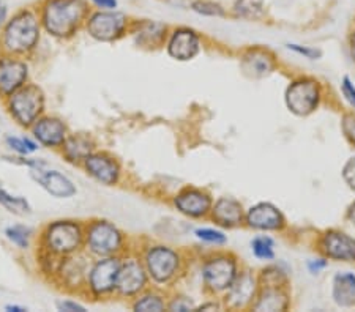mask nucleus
<instances>
[{
  "label": "nucleus",
  "mask_w": 355,
  "mask_h": 312,
  "mask_svg": "<svg viewBox=\"0 0 355 312\" xmlns=\"http://www.w3.org/2000/svg\"><path fill=\"white\" fill-rule=\"evenodd\" d=\"M87 14L84 0H47L43 8V24L54 36H70Z\"/></svg>",
  "instance_id": "obj_1"
},
{
  "label": "nucleus",
  "mask_w": 355,
  "mask_h": 312,
  "mask_svg": "<svg viewBox=\"0 0 355 312\" xmlns=\"http://www.w3.org/2000/svg\"><path fill=\"white\" fill-rule=\"evenodd\" d=\"M40 36V25L36 16L30 12L16 14L3 32V47L8 52L23 54L35 47Z\"/></svg>",
  "instance_id": "obj_2"
},
{
  "label": "nucleus",
  "mask_w": 355,
  "mask_h": 312,
  "mask_svg": "<svg viewBox=\"0 0 355 312\" xmlns=\"http://www.w3.org/2000/svg\"><path fill=\"white\" fill-rule=\"evenodd\" d=\"M43 93L35 86L21 87L10 98V110H12L13 117L24 126L34 123L43 110Z\"/></svg>",
  "instance_id": "obj_3"
},
{
  "label": "nucleus",
  "mask_w": 355,
  "mask_h": 312,
  "mask_svg": "<svg viewBox=\"0 0 355 312\" xmlns=\"http://www.w3.org/2000/svg\"><path fill=\"white\" fill-rule=\"evenodd\" d=\"M319 86L311 79L293 82L286 92V104L297 115H308L319 103Z\"/></svg>",
  "instance_id": "obj_4"
},
{
  "label": "nucleus",
  "mask_w": 355,
  "mask_h": 312,
  "mask_svg": "<svg viewBox=\"0 0 355 312\" xmlns=\"http://www.w3.org/2000/svg\"><path fill=\"white\" fill-rule=\"evenodd\" d=\"M126 27V16L115 10H106L90 16L87 30L90 36L98 41H113L124 34Z\"/></svg>",
  "instance_id": "obj_5"
},
{
  "label": "nucleus",
  "mask_w": 355,
  "mask_h": 312,
  "mask_svg": "<svg viewBox=\"0 0 355 312\" xmlns=\"http://www.w3.org/2000/svg\"><path fill=\"white\" fill-rule=\"evenodd\" d=\"M82 240L81 227L71 221H59L49 226L46 232L47 248L52 252L68 254L78 250Z\"/></svg>",
  "instance_id": "obj_6"
},
{
  "label": "nucleus",
  "mask_w": 355,
  "mask_h": 312,
  "mask_svg": "<svg viewBox=\"0 0 355 312\" xmlns=\"http://www.w3.org/2000/svg\"><path fill=\"white\" fill-rule=\"evenodd\" d=\"M89 250L97 256H109L120 250L122 235L113 224L106 221H98L90 226L87 234Z\"/></svg>",
  "instance_id": "obj_7"
},
{
  "label": "nucleus",
  "mask_w": 355,
  "mask_h": 312,
  "mask_svg": "<svg viewBox=\"0 0 355 312\" xmlns=\"http://www.w3.org/2000/svg\"><path fill=\"white\" fill-rule=\"evenodd\" d=\"M147 269L157 283H166L176 274L179 267V256L169 248L157 246L148 251L146 257Z\"/></svg>",
  "instance_id": "obj_8"
},
{
  "label": "nucleus",
  "mask_w": 355,
  "mask_h": 312,
  "mask_svg": "<svg viewBox=\"0 0 355 312\" xmlns=\"http://www.w3.org/2000/svg\"><path fill=\"white\" fill-rule=\"evenodd\" d=\"M236 279V263L227 257H216L204 267V281L211 290L229 289Z\"/></svg>",
  "instance_id": "obj_9"
},
{
  "label": "nucleus",
  "mask_w": 355,
  "mask_h": 312,
  "mask_svg": "<svg viewBox=\"0 0 355 312\" xmlns=\"http://www.w3.org/2000/svg\"><path fill=\"white\" fill-rule=\"evenodd\" d=\"M120 269V262L117 259H104L100 261L90 272L89 281L90 289L95 293H106L115 287L117 274Z\"/></svg>",
  "instance_id": "obj_10"
},
{
  "label": "nucleus",
  "mask_w": 355,
  "mask_h": 312,
  "mask_svg": "<svg viewBox=\"0 0 355 312\" xmlns=\"http://www.w3.org/2000/svg\"><path fill=\"white\" fill-rule=\"evenodd\" d=\"M27 79V65L21 60L0 59V93L13 95Z\"/></svg>",
  "instance_id": "obj_11"
},
{
  "label": "nucleus",
  "mask_w": 355,
  "mask_h": 312,
  "mask_svg": "<svg viewBox=\"0 0 355 312\" xmlns=\"http://www.w3.org/2000/svg\"><path fill=\"white\" fill-rule=\"evenodd\" d=\"M32 176L43 187L47 193L57 199H70L76 194V187L68 177L57 171H38L32 172Z\"/></svg>",
  "instance_id": "obj_12"
},
{
  "label": "nucleus",
  "mask_w": 355,
  "mask_h": 312,
  "mask_svg": "<svg viewBox=\"0 0 355 312\" xmlns=\"http://www.w3.org/2000/svg\"><path fill=\"white\" fill-rule=\"evenodd\" d=\"M201 41L196 32L190 29H177L171 36L168 51L176 60H192L199 52Z\"/></svg>",
  "instance_id": "obj_13"
},
{
  "label": "nucleus",
  "mask_w": 355,
  "mask_h": 312,
  "mask_svg": "<svg viewBox=\"0 0 355 312\" xmlns=\"http://www.w3.org/2000/svg\"><path fill=\"white\" fill-rule=\"evenodd\" d=\"M146 285V272L137 261H128L120 265L115 287L124 295H135Z\"/></svg>",
  "instance_id": "obj_14"
},
{
  "label": "nucleus",
  "mask_w": 355,
  "mask_h": 312,
  "mask_svg": "<svg viewBox=\"0 0 355 312\" xmlns=\"http://www.w3.org/2000/svg\"><path fill=\"white\" fill-rule=\"evenodd\" d=\"M322 248L330 259L336 261H355V240L341 232H328L322 240Z\"/></svg>",
  "instance_id": "obj_15"
},
{
  "label": "nucleus",
  "mask_w": 355,
  "mask_h": 312,
  "mask_svg": "<svg viewBox=\"0 0 355 312\" xmlns=\"http://www.w3.org/2000/svg\"><path fill=\"white\" fill-rule=\"evenodd\" d=\"M247 219L251 227L261 230H277L284 223L283 215L272 204H257L248 211Z\"/></svg>",
  "instance_id": "obj_16"
},
{
  "label": "nucleus",
  "mask_w": 355,
  "mask_h": 312,
  "mask_svg": "<svg viewBox=\"0 0 355 312\" xmlns=\"http://www.w3.org/2000/svg\"><path fill=\"white\" fill-rule=\"evenodd\" d=\"M86 167L90 176L104 184H114L119 180L117 163L104 155H89L86 158Z\"/></svg>",
  "instance_id": "obj_17"
},
{
  "label": "nucleus",
  "mask_w": 355,
  "mask_h": 312,
  "mask_svg": "<svg viewBox=\"0 0 355 312\" xmlns=\"http://www.w3.org/2000/svg\"><path fill=\"white\" fill-rule=\"evenodd\" d=\"M210 197L207 194L198 191V189H188L176 197V207L183 215L199 218L210 210Z\"/></svg>",
  "instance_id": "obj_18"
},
{
  "label": "nucleus",
  "mask_w": 355,
  "mask_h": 312,
  "mask_svg": "<svg viewBox=\"0 0 355 312\" xmlns=\"http://www.w3.org/2000/svg\"><path fill=\"white\" fill-rule=\"evenodd\" d=\"M65 125L57 119H41L34 126V134L41 144L57 147L65 142Z\"/></svg>",
  "instance_id": "obj_19"
},
{
  "label": "nucleus",
  "mask_w": 355,
  "mask_h": 312,
  "mask_svg": "<svg viewBox=\"0 0 355 312\" xmlns=\"http://www.w3.org/2000/svg\"><path fill=\"white\" fill-rule=\"evenodd\" d=\"M333 298L338 306L347 308L355 303V274L338 273L333 279Z\"/></svg>",
  "instance_id": "obj_20"
},
{
  "label": "nucleus",
  "mask_w": 355,
  "mask_h": 312,
  "mask_svg": "<svg viewBox=\"0 0 355 312\" xmlns=\"http://www.w3.org/2000/svg\"><path fill=\"white\" fill-rule=\"evenodd\" d=\"M214 219L222 226H236L242 221V207L240 204L232 199H220L215 204Z\"/></svg>",
  "instance_id": "obj_21"
},
{
  "label": "nucleus",
  "mask_w": 355,
  "mask_h": 312,
  "mask_svg": "<svg viewBox=\"0 0 355 312\" xmlns=\"http://www.w3.org/2000/svg\"><path fill=\"white\" fill-rule=\"evenodd\" d=\"M254 293V278L251 274L243 273L236 283L231 284L229 301L232 306H245Z\"/></svg>",
  "instance_id": "obj_22"
},
{
  "label": "nucleus",
  "mask_w": 355,
  "mask_h": 312,
  "mask_svg": "<svg viewBox=\"0 0 355 312\" xmlns=\"http://www.w3.org/2000/svg\"><path fill=\"white\" fill-rule=\"evenodd\" d=\"M245 68L251 71L254 76H266L272 71V59L267 54L261 52H253L250 57L245 59Z\"/></svg>",
  "instance_id": "obj_23"
},
{
  "label": "nucleus",
  "mask_w": 355,
  "mask_h": 312,
  "mask_svg": "<svg viewBox=\"0 0 355 312\" xmlns=\"http://www.w3.org/2000/svg\"><path fill=\"white\" fill-rule=\"evenodd\" d=\"M288 306V300L278 290H267L259 300V303L254 306L256 311H283Z\"/></svg>",
  "instance_id": "obj_24"
},
{
  "label": "nucleus",
  "mask_w": 355,
  "mask_h": 312,
  "mask_svg": "<svg viewBox=\"0 0 355 312\" xmlns=\"http://www.w3.org/2000/svg\"><path fill=\"white\" fill-rule=\"evenodd\" d=\"M0 205H3L5 208L14 215L30 213V205L27 200L21 197V195H12L3 188H0Z\"/></svg>",
  "instance_id": "obj_25"
},
{
  "label": "nucleus",
  "mask_w": 355,
  "mask_h": 312,
  "mask_svg": "<svg viewBox=\"0 0 355 312\" xmlns=\"http://www.w3.org/2000/svg\"><path fill=\"white\" fill-rule=\"evenodd\" d=\"M234 13L245 19H256L264 13V0H236Z\"/></svg>",
  "instance_id": "obj_26"
},
{
  "label": "nucleus",
  "mask_w": 355,
  "mask_h": 312,
  "mask_svg": "<svg viewBox=\"0 0 355 312\" xmlns=\"http://www.w3.org/2000/svg\"><path fill=\"white\" fill-rule=\"evenodd\" d=\"M90 142L82 139V137H73V139L65 142V155L70 158L71 161L76 160H86L90 155Z\"/></svg>",
  "instance_id": "obj_27"
},
{
  "label": "nucleus",
  "mask_w": 355,
  "mask_h": 312,
  "mask_svg": "<svg viewBox=\"0 0 355 312\" xmlns=\"http://www.w3.org/2000/svg\"><path fill=\"white\" fill-rule=\"evenodd\" d=\"M192 10L198 14L209 16V18H221L225 16V8L221 3L215 2V0H194L192 3Z\"/></svg>",
  "instance_id": "obj_28"
},
{
  "label": "nucleus",
  "mask_w": 355,
  "mask_h": 312,
  "mask_svg": "<svg viewBox=\"0 0 355 312\" xmlns=\"http://www.w3.org/2000/svg\"><path fill=\"white\" fill-rule=\"evenodd\" d=\"M253 252L257 259H264V261H270L275 257L273 252V241L268 237H256L251 243Z\"/></svg>",
  "instance_id": "obj_29"
},
{
  "label": "nucleus",
  "mask_w": 355,
  "mask_h": 312,
  "mask_svg": "<svg viewBox=\"0 0 355 312\" xmlns=\"http://www.w3.org/2000/svg\"><path fill=\"white\" fill-rule=\"evenodd\" d=\"M8 240L13 241L14 245H18L19 248H27L29 246V237H30V229L24 226H12L5 230Z\"/></svg>",
  "instance_id": "obj_30"
},
{
  "label": "nucleus",
  "mask_w": 355,
  "mask_h": 312,
  "mask_svg": "<svg viewBox=\"0 0 355 312\" xmlns=\"http://www.w3.org/2000/svg\"><path fill=\"white\" fill-rule=\"evenodd\" d=\"M7 144L10 145V149L21 153V155H27V153H34L36 150L35 142H32L30 139H25V137L8 136Z\"/></svg>",
  "instance_id": "obj_31"
},
{
  "label": "nucleus",
  "mask_w": 355,
  "mask_h": 312,
  "mask_svg": "<svg viewBox=\"0 0 355 312\" xmlns=\"http://www.w3.org/2000/svg\"><path fill=\"white\" fill-rule=\"evenodd\" d=\"M163 309H164V303L160 297H144L135 304V311H142V312H148V311L158 312Z\"/></svg>",
  "instance_id": "obj_32"
},
{
  "label": "nucleus",
  "mask_w": 355,
  "mask_h": 312,
  "mask_svg": "<svg viewBox=\"0 0 355 312\" xmlns=\"http://www.w3.org/2000/svg\"><path fill=\"white\" fill-rule=\"evenodd\" d=\"M196 237L207 243H215V245H221L226 241V237L218 230L214 229H198L196 230Z\"/></svg>",
  "instance_id": "obj_33"
},
{
  "label": "nucleus",
  "mask_w": 355,
  "mask_h": 312,
  "mask_svg": "<svg viewBox=\"0 0 355 312\" xmlns=\"http://www.w3.org/2000/svg\"><path fill=\"white\" fill-rule=\"evenodd\" d=\"M288 47H289V49L295 51L297 54L305 56L306 59L316 60V59H319V57H321V51L312 49V47H306V46H300V45H288Z\"/></svg>",
  "instance_id": "obj_34"
},
{
  "label": "nucleus",
  "mask_w": 355,
  "mask_h": 312,
  "mask_svg": "<svg viewBox=\"0 0 355 312\" xmlns=\"http://www.w3.org/2000/svg\"><path fill=\"white\" fill-rule=\"evenodd\" d=\"M343 177L346 180L349 187L355 189V158H352V160H349L346 163V166L343 169Z\"/></svg>",
  "instance_id": "obj_35"
},
{
  "label": "nucleus",
  "mask_w": 355,
  "mask_h": 312,
  "mask_svg": "<svg viewBox=\"0 0 355 312\" xmlns=\"http://www.w3.org/2000/svg\"><path fill=\"white\" fill-rule=\"evenodd\" d=\"M343 130L346 136L355 144V115H346L343 120Z\"/></svg>",
  "instance_id": "obj_36"
},
{
  "label": "nucleus",
  "mask_w": 355,
  "mask_h": 312,
  "mask_svg": "<svg viewBox=\"0 0 355 312\" xmlns=\"http://www.w3.org/2000/svg\"><path fill=\"white\" fill-rule=\"evenodd\" d=\"M343 93H344V97L349 99V103H351L355 108V86L347 76L343 79Z\"/></svg>",
  "instance_id": "obj_37"
},
{
  "label": "nucleus",
  "mask_w": 355,
  "mask_h": 312,
  "mask_svg": "<svg viewBox=\"0 0 355 312\" xmlns=\"http://www.w3.org/2000/svg\"><path fill=\"white\" fill-rule=\"evenodd\" d=\"M57 308L59 311H67V312H84V306L74 303V301H59L57 303Z\"/></svg>",
  "instance_id": "obj_38"
},
{
  "label": "nucleus",
  "mask_w": 355,
  "mask_h": 312,
  "mask_svg": "<svg viewBox=\"0 0 355 312\" xmlns=\"http://www.w3.org/2000/svg\"><path fill=\"white\" fill-rule=\"evenodd\" d=\"M92 2L102 10H115L119 5L117 0H92Z\"/></svg>",
  "instance_id": "obj_39"
},
{
  "label": "nucleus",
  "mask_w": 355,
  "mask_h": 312,
  "mask_svg": "<svg viewBox=\"0 0 355 312\" xmlns=\"http://www.w3.org/2000/svg\"><path fill=\"white\" fill-rule=\"evenodd\" d=\"M171 309L172 311H188V309H192V303H188V301L187 303H183L182 298H180V300L174 301V303L171 304Z\"/></svg>",
  "instance_id": "obj_40"
},
{
  "label": "nucleus",
  "mask_w": 355,
  "mask_h": 312,
  "mask_svg": "<svg viewBox=\"0 0 355 312\" xmlns=\"http://www.w3.org/2000/svg\"><path fill=\"white\" fill-rule=\"evenodd\" d=\"M7 14H8V10L5 7V3L0 0V27H2L5 21H7Z\"/></svg>",
  "instance_id": "obj_41"
},
{
  "label": "nucleus",
  "mask_w": 355,
  "mask_h": 312,
  "mask_svg": "<svg viewBox=\"0 0 355 312\" xmlns=\"http://www.w3.org/2000/svg\"><path fill=\"white\" fill-rule=\"evenodd\" d=\"M327 265V262L325 261H317V262H311L310 263V268H311V272H319L321 268H324Z\"/></svg>",
  "instance_id": "obj_42"
},
{
  "label": "nucleus",
  "mask_w": 355,
  "mask_h": 312,
  "mask_svg": "<svg viewBox=\"0 0 355 312\" xmlns=\"http://www.w3.org/2000/svg\"><path fill=\"white\" fill-rule=\"evenodd\" d=\"M7 311H10V312H24V311H27L25 308H21V306H7V308H5Z\"/></svg>",
  "instance_id": "obj_43"
},
{
  "label": "nucleus",
  "mask_w": 355,
  "mask_h": 312,
  "mask_svg": "<svg viewBox=\"0 0 355 312\" xmlns=\"http://www.w3.org/2000/svg\"><path fill=\"white\" fill-rule=\"evenodd\" d=\"M349 218H351V221L355 224V202L351 205V210H349Z\"/></svg>",
  "instance_id": "obj_44"
},
{
  "label": "nucleus",
  "mask_w": 355,
  "mask_h": 312,
  "mask_svg": "<svg viewBox=\"0 0 355 312\" xmlns=\"http://www.w3.org/2000/svg\"><path fill=\"white\" fill-rule=\"evenodd\" d=\"M352 56L355 57V35L352 36Z\"/></svg>",
  "instance_id": "obj_45"
}]
</instances>
